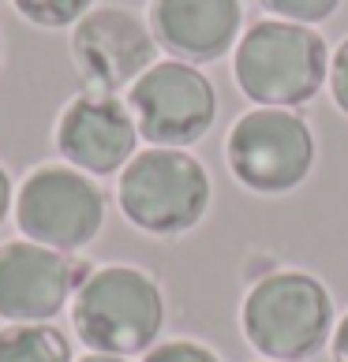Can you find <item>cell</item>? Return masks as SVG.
<instances>
[{"label":"cell","instance_id":"cell-1","mask_svg":"<svg viewBox=\"0 0 348 362\" xmlns=\"http://www.w3.org/2000/svg\"><path fill=\"white\" fill-rule=\"evenodd\" d=\"M232 75L259 109H296L330 78V49L311 26L262 19L236 42Z\"/></svg>","mask_w":348,"mask_h":362},{"label":"cell","instance_id":"cell-2","mask_svg":"<svg viewBox=\"0 0 348 362\" xmlns=\"http://www.w3.org/2000/svg\"><path fill=\"white\" fill-rule=\"evenodd\" d=\"M72 325L98 355L150 351L165 325V295L150 273L135 265H98L75 288Z\"/></svg>","mask_w":348,"mask_h":362},{"label":"cell","instance_id":"cell-3","mask_svg":"<svg viewBox=\"0 0 348 362\" xmlns=\"http://www.w3.org/2000/svg\"><path fill=\"white\" fill-rule=\"evenodd\" d=\"M240 325L247 344L270 362H307L333 337V299L311 273L281 269L251 284Z\"/></svg>","mask_w":348,"mask_h":362},{"label":"cell","instance_id":"cell-4","mask_svg":"<svg viewBox=\"0 0 348 362\" xmlns=\"http://www.w3.org/2000/svg\"><path fill=\"white\" fill-rule=\"evenodd\" d=\"M210 176L191 153L150 146L120 172V213L146 235H184L210 209Z\"/></svg>","mask_w":348,"mask_h":362},{"label":"cell","instance_id":"cell-5","mask_svg":"<svg viewBox=\"0 0 348 362\" xmlns=\"http://www.w3.org/2000/svg\"><path fill=\"white\" fill-rule=\"evenodd\" d=\"M232 176L255 194H288L315 168V135L292 109H251L225 139Z\"/></svg>","mask_w":348,"mask_h":362},{"label":"cell","instance_id":"cell-6","mask_svg":"<svg viewBox=\"0 0 348 362\" xmlns=\"http://www.w3.org/2000/svg\"><path fill=\"white\" fill-rule=\"evenodd\" d=\"M16 224L26 239L60 254L83 250L105 224V194L72 165H42L16 194Z\"/></svg>","mask_w":348,"mask_h":362},{"label":"cell","instance_id":"cell-7","mask_svg":"<svg viewBox=\"0 0 348 362\" xmlns=\"http://www.w3.org/2000/svg\"><path fill=\"white\" fill-rule=\"evenodd\" d=\"M128 109L150 146H191L213 127L218 93L213 83L184 60H162L128 86Z\"/></svg>","mask_w":348,"mask_h":362},{"label":"cell","instance_id":"cell-8","mask_svg":"<svg viewBox=\"0 0 348 362\" xmlns=\"http://www.w3.org/2000/svg\"><path fill=\"white\" fill-rule=\"evenodd\" d=\"M157 37L128 8H90L72 30V60L90 90L116 93L154 68Z\"/></svg>","mask_w":348,"mask_h":362},{"label":"cell","instance_id":"cell-9","mask_svg":"<svg viewBox=\"0 0 348 362\" xmlns=\"http://www.w3.org/2000/svg\"><path fill=\"white\" fill-rule=\"evenodd\" d=\"M135 116L116 93L86 90L57 119V150L86 176H109L135 157Z\"/></svg>","mask_w":348,"mask_h":362},{"label":"cell","instance_id":"cell-10","mask_svg":"<svg viewBox=\"0 0 348 362\" xmlns=\"http://www.w3.org/2000/svg\"><path fill=\"white\" fill-rule=\"evenodd\" d=\"M72 258L34 239L0 243V317L11 325L52 321L75 295Z\"/></svg>","mask_w":348,"mask_h":362},{"label":"cell","instance_id":"cell-11","mask_svg":"<svg viewBox=\"0 0 348 362\" xmlns=\"http://www.w3.org/2000/svg\"><path fill=\"white\" fill-rule=\"evenodd\" d=\"M240 26V0H150V30L157 45L184 64L221 60L236 45Z\"/></svg>","mask_w":348,"mask_h":362},{"label":"cell","instance_id":"cell-12","mask_svg":"<svg viewBox=\"0 0 348 362\" xmlns=\"http://www.w3.org/2000/svg\"><path fill=\"white\" fill-rule=\"evenodd\" d=\"M0 362H72V344L57 325H4Z\"/></svg>","mask_w":348,"mask_h":362},{"label":"cell","instance_id":"cell-13","mask_svg":"<svg viewBox=\"0 0 348 362\" xmlns=\"http://www.w3.org/2000/svg\"><path fill=\"white\" fill-rule=\"evenodd\" d=\"M94 0H16V11L23 19H30L34 26H75L90 11Z\"/></svg>","mask_w":348,"mask_h":362},{"label":"cell","instance_id":"cell-14","mask_svg":"<svg viewBox=\"0 0 348 362\" xmlns=\"http://www.w3.org/2000/svg\"><path fill=\"white\" fill-rule=\"evenodd\" d=\"M266 11H274L277 19L285 23H300V26H311V23H322L337 11L341 0H259Z\"/></svg>","mask_w":348,"mask_h":362},{"label":"cell","instance_id":"cell-15","mask_svg":"<svg viewBox=\"0 0 348 362\" xmlns=\"http://www.w3.org/2000/svg\"><path fill=\"white\" fill-rule=\"evenodd\" d=\"M142 362H221L218 355L210 351L206 344H195V340H169V344H157L142 355Z\"/></svg>","mask_w":348,"mask_h":362},{"label":"cell","instance_id":"cell-16","mask_svg":"<svg viewBox=\"0 0 348 362\" xmlns=\"http://www.w3.org/2000/svg\"><path fill=\"white\" fill-rule=\"evenodd\" d=\"M330 93H333V105L348 116V37L330 57Z\"/></svg>","mask_w":348,"mask_h":362},{"label":"cell","instance_id":"cell-17","mask_svg":"<svg viewBox=\"0 0 348 362\" xmlns=\"http://www.w3.org/2000/svg\"><path fill=\"white\" fill-rule=\"evenodd\" d=\"M330 355L333 362H348V314L333 325V337H330Z\"/></svg>","mask_w":348,"mask_h":362},{"label":"cell","instance_id":"cell-18","mask_svg":"<svg viewBox=\"0 0 348 362\" xmlns=\"http://www.w3.org/2000/svg\"><path fill=\"white\" fill-rule=\"evenodd\" d=\"M8 209H16V191H11V180H8V172L0 168V224H4Z\"/></svg>","mask_w":348,"mask_h":362},{"label":"cell","instance_id":"cell-19","mask_svg":"<svg viewBox=\"0 0 348 362\" xmlns=\"http://www.w3.org/2000/svg\"><path fill=\"white\" fill-rule=\"evenodd\" d=\"M79 362H128V358L124 355H98V351H94V355H83Z\"/></svg>","mask_w":348,"mask_h":362}]
</instances>
